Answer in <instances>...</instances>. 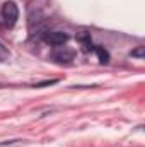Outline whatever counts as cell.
<instances>
[{
  "label": "cell",
  "mask_w": 145,
  "mask_h": 147,
  "mask_svg": "<svg viewBox=\"0 0 145 147\" xmlns=\"http://www.w3.org/2000/svg\"><path fill=\"white\" fill-rule=\"evenodd\" d=\"M0 17L3 19V24L12 28L15 22H17V17H19V9L14 2H5L2 5V10H0Z\"/></svg>",
  "instance_id": "1"
},
{
  "label": "cell",
  "mask_w": 145,
  "mask_h": 147,
  "mask_svg": "<svg viewBox=\"0 0 145 147\" xmlns=\"http://www.w3.org/2000/svg\"><path fill=\"white\" fill-rule=\"evenodd\" d=\"M53 60H56L58 63H70L73 58H75V51L68 50L65 46H56V50L51 53Z\"/></svg>",
  "instance_id": "2"
},
{
  "label": "cell",
  "mask_w": 145,
  "mask_h": 147,
  "mask_svg": "<svg viewBox=\"0 0 145 147\" xmlns=\"http://www.w3.org/2000/svg\"><path fill=\"white\" fill-rule=\"evenodd\" d=\"M44 41L51 46H63L68 41V36L62 31H50L44 34Z\"/></svg>",
  "instance_id": "3"
},
{
  "label": "cell",
  "mask_w": 145,
  "mask_h": 147,
  "mask_svg": "<svg viewBox=\"0 0 145 147\" xmlns=\"http://www.w3.org/2000/svg\"><path fill=\"white\" fill-rule=\"evenodd\" d=\"M77 41L82 45V48H84L85 51H89V50H92V48H94V46H92V41H91V34H89V33H85V31L77 33Z\"/></svg>",
  "instance_id": "4"
},
{
  "label": "cell",
  "mask_w": 145,
  "mask_h": 147,
  "mask_svg": "<svg viewBox=\"0 0 145 147\" xmlns=\"http://www.w3.org/2000/svg\"><path fill=\"white\" fill-rule=\"evenodd\" d=\"M94 50H96V53H97V57H99L101 63H108V62H109V53H108V51H106L103 46H96Z\"/></svg>",
  "instance_id": "5"
},
{
  "label": "cell",
  "mask_w": 145,
  "mask_h": 147,
  "mask_svg": "<svg viewBox=\"0 0 145 147\" xmlns=\"http://www.w3.org/2000/svg\"><path fill=\"white\" fill-rule=\"evenodd\" d=\"M145 51H144V46H138L137 50H133L132 53H130V57H137V58H144Z\"/></svg>",
  "instance_id": "6"
},
{
  "label": "cell",
  "mask_w": 145,
  "mask_h": 147,
  "mask_svg": "<svg viewBox=\"0 0 145 147\" xmlns=\"http://www.w3.org/2000/svg\"><path fill=\"white\" fill-rule=\"evenodd\" d=\"M7 58H9V50L0 43V60L3 62V60H7Z\"/></svg>",
  "instance_id": "7"
},
{
  "label": "cell",
  "mask_w": 145,
  "mask_h": 147,
  "mask_svg": "<svg viewBox=\"0 0 145 147\" xmlns=\"http://www.w3.org/2000/svg\"><path fill=\"white\" fill-rule=\"evenodd\" d=\"M56 80L53 79V80H43V82H38V84H34V87H43V86H51V84H55Z\"/></svg>",
  "instance_id": "8"
}]
</instances>
